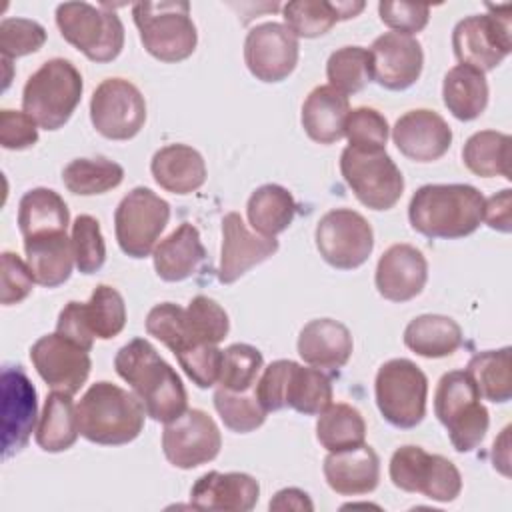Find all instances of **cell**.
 Wrapping results in <instances>:
<instances>
[{
	"instance_id": "cell-8",
	"label": "cell",
	"mask_w": 512,
	"mask_h": 512,
	"mask_svg": "<svg viewBox=\"0 0 512 512\" xmlns=\"http://www.w3.org/2000/svg\"><path fill=\"white\" fill-rule=\"evenodd\" d=\"M56 26L62 38L92 62H112L124 48V24L106 4H58Z\"/></svg>"
},
{
	"instance_id": "cell-25",
	"label": "cell",
	"mask_w": 512,
	"mask_h": 512,
	"mask_svg": "<svg viewBox=\"0 0 512 512\" xmlns=\"http://www.w3.org/2000/svg\"><path fill=\"white\" fill-rule=\"evenodd\" d=\"M326 484L340 496L368 494L380 480V458L372 446L362 444L352 450L330 452L324 458Z\"/></svg>"
},
{
	"instance_id": "cell-44",
	"label": "cell",
	"mask_w": 512,
	"mask_h": 512,
	"mask_svg": "<svg viewBox=\"0 0 512 512\" xmlns=\"http://www.w3.org/2000/svg\"><path fill=\"white\" fill-rule=\"evenodd\" d=\"M214 408L222 418L224 426L238 434H248L260 428L268 414L260 406L254 390L232 392L226 388H218L214 392Z\"/></svg>"
},
{
	"instance_id": "cell-45",
	"label": "cell",
	"mask_w": 512,
	"mask_h": 512,
	"mask_svg": "<svg viewBox=\"0 0 512 512\" xmlns=\"http://www.w3.org/2000/svg\"><path fill=\"white\" fill-rule=\"evenodd\" d=\"M264 366L262 352L250 344H230L222 350V368L218 384L232 392H248L256 386L258 374Z\"/></svg>"
},
{
	"instance_id": "cell-54",
	"label": "cell",
	"mask_w": 512,
	"mask_h": 512,
	"mask_svg": "<svg viewBox=\"0 0 512 512\" xmlns=\"http://www.w3.org/2000/svg\"><path fill=\"white\" fill-rule=\"evenodd\" d=\"M56 332L62 334L64 338H68L70 342H74L76 346H80L82 350H92L94 346V336L88 330L82 314H80V302L70 300L58 314V322H56Z\"/></svg>"
},
{
	"instance_id": "cell-40",
	"label": "cell",
	"mask_w": 512,
	"mask_h": 512,
	"mask_svg": "<svg viewBox=\"0 0 512 512\" xmlns=\"http://www.w3.org/2000/svg\"><path fill=\"white\" fill-rule=\"evenodd\" d=\"M124 180V168L104 156L74 158L62 170V182L68 192L78 196L104 194Z\"/></svg>"
},
{
	"instance_id": "cell-56",
	"label": "cell",
	"mask_w": 512,
	"mask_h": 512,
	"mask_svg": "<svg viewBox=\"0 0 512 512\" xmlns=\"http://www.w3.org/2000/svg\"><path fill=\"white\" fill-rule=\"evenodd\" d=\"M270 510H296V512H312L314 504L310 496L300 488H284L274 494L268 504Z\"/></svg>"
},
{
	"instance_id": "cell-22",
	"label": "cell",
	"mask_w": 512,
	"mask_h": 512,
	"mask_svg": "<svg viewBox=\"0 0 512 512\" xmlns=\"http://www.w3.org/2000/svg\"><path fill=\"white\" fill-rule=\"evenodd\" d=\"M392 140L406 158L414 162H434L448 152L452 130L438 112L416 108L396 120Z\"/></svg>"
},
{
	"instance_id": "cell-12",
	"label": "cell",
	"mask_w": 512,
	"mask_h": 512,
	"mask_svg": "<svg viewBox=\"0 0 512 512\" xmlns=\"http://www.w3.org/2000/svg\"><path fill=\"white\" fill-rule=\"evenodd\" d=\"M340 174L354 196L370 210H390L404 192V176L386 150L346 146L340 154Z\"/></svg>"
},
{
	"instance_id": "cell-18",
	"label": "cell",
	"mask_w": 512,
	"mask_h": 512,
	"mask_svg": "<svg viewBox=\"0 0 512 512\" xmlns=\"http://www.w3.org/2000/svg\"><path fill=\"white\" fill-rule=\"evenodd\" d=\"M298 38L280 22H262L246 34L244 62L260 82H282L298 64Z\"/></svg>"
},
{
	"instance_id": "cell-49",
	"label": "cell",
	"mask_w": 512,
	"mask_h": 512,
	"mask_svg": "<svg viewBox=\"0 0 512 512\" xmlns=\"http://www.w3.org/2000/svg\"><path fill=\"white\" fill-rule=\"evenodd\" d=\"M146 332L178 354L188 342L184 308L174 302L156 304L146 316Z\"/></svg>"
},
{
	"instance_id": "cell-19",
	"label": "cell",
	"mask_w": 512,
	"mask_h": 512,
	"mask_svg": "<svg viewBox=\"0 0 512 512\" xmlns=\"http://www.w3.org/2000/svg\"><path fill=\"white\" fill-rule=\"evenodd\" d=\"M30 360L38 376L52 388L76 394L90 376L92 360L88 350H82L62 334L40 336L30 348Z\"/></svg>"
},
{
	"instance_id": "cell-53",
	"label": "cell",
	"mask_w": 512,
	"mask_h": 512,
	"mask_svg": "<svg viewBox=\"0 0 512 512\" xmlns=\"http://www.w3.org/2000/svg\"><path fill=\"white\" fill-rule=\"evenodd\" d=\"M38 124L18 110L4 108L0 112V144L6 150H24L38 142Z\"/></svg>"
},
{
	"instance_id": "cell-28",
	"label": "cell",
	"mask_w": 512,
	"mask_h": 512,
	"mask_svg": "<svg viewBox=\"0 0 512 512\" xmlns=\"http://www.w3.org/2000/svg\"><path fill=\"white\" fill-rule=\"evenodd\" d=\"M150 172L160 188L172 194H190L206 182V162L188 144H168L150 162Z\"/></svg>"
},
{
	"instance_id": "cell-52",
	"label": "cell",
	"mask_w": 512,
	"mask_h": 512,
	"mask_svg": "<svg viewBox=\"0 0 512 512\" xmlns=\"http://www.w3.org/2000/svg\"><path fill=\"white\" fill-rule=\"evenodd\" d=\"M380 20L398 34H418L426 28L430 18V8L424 4L412 2H380L378 4Z\"/></svg>"
},
{
	"instance_id": "cell-14",
	"label": "cell",
	"mask_w": 512,
	"mask_h": 512,
	"mask_svg": "<svg viewBox=\"0 0 512 512\" xmlns=\"http://www.w3.org/2000/svg\"><path fill=\"white\" fill-rule=\"evenodd\" d=\"M314 240L324 262L338 270L362 266L374 248L372 226L352 208L328 210L316 224Z\"/></svg>"
},
{
	"instance_id": "cell-35",
	"label": "cell",
	"mask_w": 512,
	"mask_h": 512,
	"mask_svg": "<svg viewBox=\"0 0 512 512\" xmlns=\"http://www.w3.org/2000/svg\"><path fill=\"white\" fill-rule=\"evenodd\" d=\"M68 224V206L64 198L50 188H32L18 202V228L22 238L66 232Z\"/></svg>"
},
{
	"instance_id": "cell-46",
	"label": "cell",
	"mask_w": 512,
	"mask_h": 512,
	"mask_svg": "<svg viewBox=\"0 0 512 512\" xmlns=\"http://www.w3.org/2000/svg\"><path fill=\"white\" fill-rule=\"evenodd\" d=\"M72 248L78 272L94 274L106 262V244L100 224L90 214L76 216L72 224Z\"/></svg>"
},
{
	"instance_id": "cell-9",
	"label": "cell",
	"mask_w": 512,
	"mask_h": 512,
	"mask_svg": "<svg viewBox=\"0 0 512 512\" xmlns=\"http://www.w3.org/2000/svg\"><path fill=\"white\" fill-rule=\"evenodd\" d=\"M376 406L382 418L396 428H414L426 416L428 378L408 358L384 362L374 380Z\"/></svg>"
},
{
	"instance_id": "cell-48",
	"label": "cell",
	"mask_w": 512,
	"mask_h": 512,
	"mask_svg": "<svg viewBox=\"0 0 512 512\" xmlns=\"http://www.w3.org/2000/svg\"><path fill=\"white\" fill-rule=\"evenodd\" d=\"M46 42V30L36 20L4 18L0 22V52L2 58H20L38 52Z\"/></svg>"
},
{
	"instance_id": "cell-30",
	"label": "cell",
	"mask_w": 512,
	"mask_h": 512,
	"mask_svg": "<svg viewBox=\"0 0 512 512\" xmlns=\"http://www.w3.org/2000/svg\"><path fill=\"white\" fill-rule=\"evenodd\" d=\"M24 252L36 284L44 288L64 284L76 264L72 238H68L66 232H48L24 238Z\"/></svg>"
},
{
	"instance_id": "cell-16",
	"label": "cell",
	"mask_w": 512,
	"mask_h": 512,
	"mask_svg": "<svg viewBox=\"0 0 512 512\" xmlns=\"http://www.w3.org/2000/svg\"><path fill=\"white\" fill-rule=\"evenodd\" d=\"M222 436L208 412L192 408L168 422L162 432V452L166 460L182 470H190L214 460L220 454Z\"/></svg>"
},
{
	"instance_id": "cell-3",
	"label": "cell",
	"mask_w": 512,
	"mask_h": 512,
	"mask_svg": "<svg viewBox=\"0 0 512 512\" xmlns=\"http://www.w3.org/2000/svg\"><path fill=\"white\" fill-rule=\"evenodd\" d=\"M80 434L100 446H122L144 428L146 408L140 398L108 380L94 382L76 406Z\"/></svg>"
},
{
	"instance_id": "cell-29",
	"label": "cell",
	"mask_w": 512,
	"mask_h": 512,
	"mask_svg": "<svg viewBox=\"0 0 512 512\" xmlns=\"http://www.w3.org/2000/svg\"><path fill=\"white\" fill-rule=\"evenodd\" d=\"M350 112L348 96L330 84L316 86L302 104V128L318 144H334L344 136V122Z\"/></svg>"
},
{
	"instance_id": "cell-6",
	"label": "cell",
	"mask_w": 512,
	"mask_h": 512,
	"mask_svg": "<svg viewBox=\"0 0 512 512\" xmlns=\"http://www.w3.org/2000/svg\"><path fill=\"white\" fill-rule=\"evenodd\" d=\"M132 18L142 46L156 60L180 62L196 50L198 32L190 18L188 2H136L132 6Z\"/></svg>"
},
{
	"instance_id": "cell-13",
	"label": "cell",
	"mask_w": 512,
	"mask_h": 512,
	"mask_svg": "<svg viewBox=\"0 0 512 512\" xmlns=\"http://www.w3.org/2000/svg\"><path fill=\"white\" fill-rule=\"evenodd\" d=\"M170 220V204L146 186L132 188L116 206L114 232L120 250L130 258L154 252Z\"/></svg>"
},
{
	"instance_id": "cell-41",
	"label": "cell",
	"mask_w": 512,
	"mask_h": 512,
	"mask_svg": "<svg viewBox=\"0 0 512 512\" xmlns=\"http://www.w3.org/2000/svg\"><path fill=\"white\" fill-rule=\"evenodd\" d=\"M80 314L94 338L110 340L124 330L126 304L122 294L108 286L98 284L88 302H80Z\"/></svg>"
},
{
	"instance_id": "cell-24",
	"label": "cell",
	"mask_w": 512,
	"mask_h": 512,
	"mask_svg": "<svg viewBox=\"0 0 512 512\" xmlns=\"http://www.w3.org/2000/svg\"><path fill=\"white\" fill-rule=\"evenodd\" d=\"M258 498V480L244 472L210 470L202 474L190 490V504L198 510L250 512Z\"/></svg>"
},
{
	"instance_id": "cell-23",
	"label": "cell",
	"mask_w": 512,
	"mask_h": 512,
	"mask_svg": "<svg viewBox=\"0 0 512 512\" xmlns=\"http://www.w3.org/2000/svg\"><path fill=\"white\" fill-rule=\"evenodd\" d=\"M428 280V262L412 244H392L376 264L374 284L382 298L408 302L416 298Z\"/></svg>"
},
{
	"instance_id": "cell-31",
	"label": "cell",
	"mask_w": 512,
	"mask_h": 512,
	"mask_svg": "<svg viewBox=\"0 0 512 512\" xmlns=\"http://www.w3.org/2000/svg\"><path fill=\"white\" fill-rule=\"evenodd\" d=\"M362 0H292L282 6L284 26L298 38L326 34L338 20H350L364 10Z\"/></svg>"
},
{
	"instance_id": "cell-5",
	"label": "cell",
	"mask_w": 512,
	"mask_h": 512,
	"mask_svg": "<svg viewBox=\"0 0 512 512\" xmlns=\"http://www.w3.org/2000/svg\"><path fill=\"white\" fill-rule=\"evenodd\" d=\"M84 82L66 58L46 60L24 84L22 110L44 130L62 128L82 100Z\"/></svg>"
},
{
	"instance_id": "cell-17",
	"label": "cell",
	"mask_w": 512,
	"mask_h": 512,
	"mask_svg": "<svg viewBox=\"0 0 512 512\" xmlns=\"http://www.w3.org/2000/svg\"><path fill=\"white\" fill-rule=\"evenodd\" d=\"M2 388V458L26 448L38 416L36 388L22 366H4Z\"/></svg>"
},
{
	"instance_id": "cell-39",
	"label": "cell",
	"mask_w": 512,
	"mask_h": 512,
	"mask_svg": "<svg viewBox=\"0 0 512 512\" xmlns=\"http://www.w3.org/2000/svg\"><path fill=\"white\" fill-rule=\"evenodd\" d=\"M510 346L500 350H484L470 358L466 374L472 378L480 398L504 404L512 398Z\"/></svg>"
},
{
	"instance_id": "cell-32",
	"label": "cell",
	"mask_w": 512,
	"mask_h": 512,
	"mask_svg": "<svg viewBox=\"0 0 512 512\" xmlns=\"http://www.w3.org/2000/svg\"><path fill=\"white\" fill-rule=\"evenodd\" d=\"M442 100L454 118L462 122L476 120L488 106V82L484 72L468 64H456L444 76Z\"/></svg>"
},
{
	"instance_id": "cell-33",
	"label": "cell",
	"mask_w": 512,
	"mask_h": 512,
	"mask_svg": "<svg viewBox=\"0 0 512 512\" xmlns=\"http://www.w3.org/2000/svg\"><path fill=\"white\" fill-rule=\"evenodd\" d=\"M464 334L456 320L442 314H422L404 328V344L424 358H444L462 346Z\"/></svg>"
},
{
	"instance_id": "cell-21",
	"label": "cell",
	"mask_w": 512,
	"mask_h": 512,
	"mask_svg": "<svg viewBox=\"0 0 512 512\" xmlns=\"http://www.w3.org/2000/svg\"><path fill=\"white\" fill-rule=\"evenodd\" d=\"M278 252V240L250 232L238 212H228L222 218V252L218 280L232 284L256 264Z\"/></svg>"
},
{
	"instance_id": "cell-42",
	"label": "cell",
	"mask_w": 512,
	"mask_h": 512,
	"mask_svg": "<svg viewBox=\"0 0 512 512\" xmlns=\"http://www.w3.org/2000/svg\"><path fill=\"white\" fill-rule=\"evenodd\" d=\"M184 318H186V336L188 342L186 346L178 352H186L192 346L200 344H220L228 330H230V320L226 310L212 298L208 296H194L188 302V308H184ZM174 354V356H178Z\"/></svg>"
},
{
	"instance_id": "cell-20",
	"label": "cell",
	"mask_w": 512,
	"mask_h": 512,
	"mask_svg": "<svg viewBox=\"0 0 512 512\" xmlns=\"http://www.w3.org/2000/svg\"><path fill=\"white\" fill-rule=\"evenodd\" d=\"M372 80L386 90H406L422 74L424 52L414 36L384 32L372 46Z\"/></svg>"
},
{
	"instance_id": "cell-7",
	"label": "cell",
	"mask_w": 512,
	"mask_h": 512,
	"mask_svg": "<svg viewBox=\"0 0 512 512\" xmlns=\"http://www.w3.org/2000/svg\"><path fill=\"white\" fill-rule=\"evenodd\" d=\"M434 412L456 452H472L488 432V410L466 370L446 372L434 392Z\"/></svg>"
},
{
	"instance_id": "cell-11",
	"label": "cell",
	"mask_w": 512,
	"mask_h": 512,
	"mask_svg": "<svg viewBox=\"0 0 512 512\" xmlns=\"http://www.w3.org/2000/svg\"><path fill=\"white\" fill-rule=\"evenodd\" d=\"M390 480L404 492H420L436 502H452L462 492V476L454 462L420 446H400L388 466Z\"/></svg>"
},
{
	"instance_id": "cell-38",
	"label": "cell",
	"mask_w": 512,
	"mask_h": 512,
	"mask_svg": "<svg viewBox=\"0 0 512 512\" xmlns=\"http://www.w3.org/2000/svg\"><path fill=\"white\" fill-rule=\"evenodd\" d=\"M316 438L328 452L352 450L366 440V422L358 408L338 402L318 414Z\"/></svg>"
},
{
	"instance_id": "cell-51",
	"label": "cell",
	"mask_w": 512,
	"mask_h": 512,
	"mask_svg": "<svg viewBox=\"0 0 512 512\" xmlns=\"http://www.w3.org/2000/svg\"><path fill=\"white\" fill-rule=\"evenodd\" d=\"M34 274L18 254L2 252V294L0 302L4 306H12L28 298L34 286Z\"/></svg>"
},
{
	"instance_id": "cell-4",
	"label": "cell",
	"mask_w": 512,
	"mask_h": 512,
	"mask_svg": "<svg viewBox=\"0 0 512 512\" xmlns=\"http://www.w3.org/2000/svg\"><path fill=\"white\" fill-rule=\"evenodd\" d=\"M254 394L266 412L292 408L306 416H316L332 404L330 378L314 366H302L294 360L270 362L260 380H256Z\"/></svg>"
},
{
	"instance_id": "cell-55",
	"label": "cell",
	"mask_w": 512,
	"mask_h": 512,
	"mask_svg": "<svg viewBox=\"0 0 512 512\" xmlns=\"http://www.w3.org/2000/svg\"><path fill=\"white\" fill-rule=\"evenodd\" d=\"M482 220L498 232L512 230V190L504 188L498 194L484 198Z\"/></svg>"
},
{
	"instance_id": "cell-2",
	"label": "cell",
	"mask_w": 512,
	"mask_h": 512,
	"mask_svg": "<svg viewBox=\"0 0 512 512\" xmlns=\"http://www.w3.org/2000/svg\"><path fill=\"white\" fill-rule=\"evenodd\" d=\"M484 196L470 184H424L408 204L410 226L426 238L456 240L478 230Z\"/></svg>"
},
{
	"instance_id": "cell-34",
	"label": "cell",
	"mask_w": 512,
	"mask_h": 512,
	"mask_svg": "<svg viewBox=\"0 0 512 512\" xmlns=\"http://www.w3.org/2000/svg\"><path fill=\"white\" fill-rule=\"evenodd\" d=\"M296 210L298 204L294 196L280 184L258 186L246 202V216L250 226L254 232L268 238H276V234L284 232L292 224Z\"/></svg>"
},
{
	"instance_id": "cell-43",
	"label": "cell",
	"mask_w": 512,
	"mask_h": 512,
	"mask_svg": "<svg viewBox=\"0 0 512 512\" xmlns=\"http://www.w3.org/2000/svg\"><path fill=\"white\" fill-rule=\"evenodd\" d=\"M328 84L342 94H356L372 80V54L362 46H342L326 62Z\"/></svg>"
},
{
	"instance_id": "cell-47",
	"label": "cell",
	"mask_w": 512,
	"mask_h": 512,
	"mask_svg": "<svg viewBox=\"0 0 512 512\" xmlns=\"http://www.w3.org/2000/svg\"><path fill=\"white\" fill-rule=\"evenodd\" d=\"M344 136L348 146L358 150H386L388 122L386 118L368 106H360L348 112L344 122Z\"/></svg>"
},
{
	"instance_id": "cell-36",
	"label": "cell",
	"mask_w": 512,
	"mask_h": 512,
	"mask_svg": "<svg viewBox=\"0 0 512 512\" xmlns=\"http://www.w3.org/2000/svg\"><path fill=\"white\" fill-rule=\"evenodd\" d=\"M78 416L72 394L52 390L44 402L36 428V444L44 452H64L78 440Z\"/></svg>"
},
{
	"instance_id": "cell-26",
	"label": "cell",
	"mask_w": 512,
	"mask_h": 512,
	"mask_svg": "<svg viewBox=\"0 0 512 512\" xmlns=\"http://www.w3.org/2000/svg\"><path fill=\"white\" fill-rule=\"evenodd\" d=\"M352 348L354 342L350 330L332 318L310 320L298 334V354L314 368H342L350 360Z\"/></svg>"
},
{
	"instance_id": "cell-37",
	"label": "cell",
	"mask_w": 512,
	"mask_h": 512,
	"mask_svg": "<svg viewBox=\"0 0 512 512\" xmlns=\"http://www.w3.org/2000/svg\"><path fill=\"white\" fill-rule=\"evenodd\" d=\"M510 136L496 130H480L474 132L464 148L462 160L464 166L482 178L502 176L510 180Z\"/></svg>"
},
{
	"instance_id": "cell-15",
	"label": "cell",
	"mask_w": 512,
	"mask_h": 512,
	"mask_svg": "<svg viewBox=\"0 0 512 512\" xmlns=\"http://www.w3.org/2000/svg\"><path fill=\"white\" fill-rule=\"evenodd\" d=\"M90 120L104 138L130 140L146 122V100L132 82L106 78L92 92Z\"/></svg>"
},
{
	"instance_id": "cell-1",
	"label": "cell",
	"mask_w": 512,
	"mask_h": 512,
	"mask_svg": "<svg viewBox=\"0 0 512 512\" xmlns=\"http://www.w3.org/2000/svg\"><path fill=\"white\" fill-rule=\"evenodd\" d=\"M114 368L130 384L152 420L168 424L188 410V396L180 376L146 338H134L124 344L116 352Z\"/></svg>"
},
{
	"instance_id": "cell-27",
	"label": "cell",
	"mask_w": 512,
	"mask_h": 512,
	"mask_svg": "<svg viewBox=\"0 0 512 512\" xmlns=\"http://www.w3.org/2000/svg\"><path fill=\"white\" fill-rule=\"evenodd\" d=\"M154 270L164 282H182L206 262V248L196 226L184 222L170 232L152 252Z\"/></svg>"
},
{
	"instance_id": "cell-10",
	"label": "cell",
	"mask_w": 512,
	"mask_h": 512,
	"mask_svg": "<svg viewBox=\"0 0 512 512\" xmlns=\"http://www.w3.org/2000/svg\"><path fill=\"white\" fill-rule=\"evenodd\" d=\"M486 8L490 14L466 16L452 30L454 56L460 64H468L480 72L494 70L512 50V6L488 4Z\"/></svg>"
},
{
	"instance_id": "cell-50",
	"label": "cell",
	"mask_w": 512,
	"mask_h": 512,
	"mask_svg": "<svg viewBox=\"0 0 512 512\" xmlns=\"http://www.w3.org/2000/svg\"><path fill=\"white\" fill-rule=\"evenodd\" d=\"M176 358L186 376L198 388H210L218 382L222 368V350L216 344L192 346Z\"/></svg>"
}]
</instances>
